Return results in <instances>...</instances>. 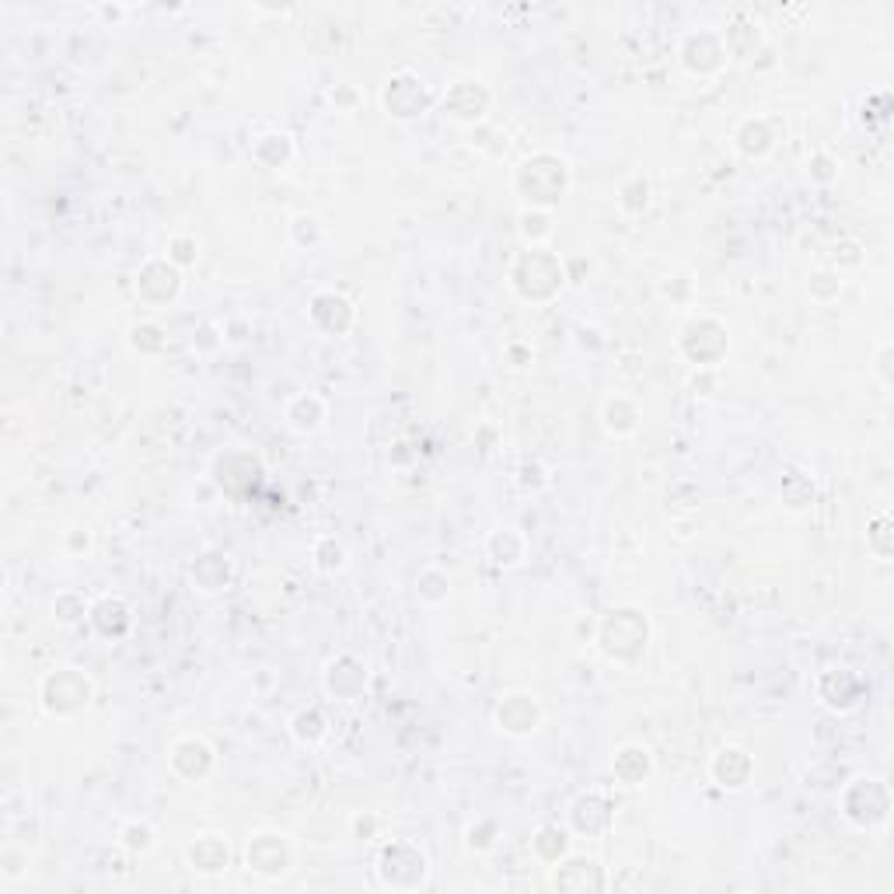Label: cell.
Masks as SVG:
<instances>
[{
  "label": "cell",
  "instance_id": "6da1fadb",
  "mask_svg": "<svg viewBox=\"0 0 894 894\" xmlns=\"http://www.w3.org/2000/svg\"><path fill=\"white\" fill-rule=\"evenodd\" d=\"M510 291L528 304H549L556 301L566 287V266L563 259L545 245H528L521 256L510 262Z\"/></svg>",
  "mask_w": 894,
  "mask_h": 894
},
{
  "label": "cell",
  "instance_id": "7a4b0ae2",
  "mask_svg": "<svg viewBox=\"0 0 894 894\" xmlns=\"http://www.w3.org/2000/svg\"><path fill=\"white\" fill-rule=\"evenodd\" d=\"M514 192L521 196L525 207L556 210L560 200L569 192V165L552 151H534L517 165Z\"/></svg>",
  "mask_w": 894,
  "mask_h": 894
},
{
  "label": "cell",
  "instance_id": "3957f363",
  "mask_svg": "<svg viewBox=\"0 0 894 894\" xmlns=\"http://www.w3.org/2000/svg\"><path fill=\"white\" fill-rule=\"evenodd\" d=\"M595 639L608 660L633 668V664H639L643 654H647V647H650V619L633 604L612 608L608 615H601Z\"/></svg>",
  "mask_w": 894,
  "mask_h": 894
},
{
  "label": "cell",
  "instance_id": "277c9868",
  "mask_svg": "<svg viewBox=\"0 0 894 894\" xmlns=\"http://www.w3.org/2000/svg\"><path fill=\"white\" fill-rule=\"evenodd\" d=\"M374 878L385 891H423L431 884V856L409 838H391L378 849Z\"/></svg>",
  "mask_w": 894,
  "mask_h": 894
},
{
  "label": "cell",
  "instance_id": "5b68a950",
  "mask_svg": "<svg viewBox=\"0 0 894 894\" xmlns=\"http://www.w3.org/2000/svg\"><path fill=\"white\" fill-rule=\"evenodd\" d=\"M95 699V682L81 668H57L43 678L39 703L52 720H78Z\"/></svg>",
  "mask_w": 894,
  "mask_h": 894
},
{
  "label": "cell",
  "instance_id": "8992f818",
  "mask_svg": "<svg viewBox=\"0 0 894 894\" xmlns=\"http://www.w3.org/2000/svg\"><path fill=\"white\" fill-rule=\"evenodd\" d=\"M838 803H843V817L860 832L881 828L891 817V790L881 776H852L843 786Z\"/></svg>",
  "mask_w": 894,
  "mask_h": 894
},
{
  "label": "cell",
  "instance_id": "52a82bcc",
  "mask_svg": "<svg viewBox=\"0 0 894 894\" xmlns=\"http://www.w3.org/2000/svg\"><path fill=\"white\" fill-rule=\"evenodd\" d=\"M678 350L695 370H717L730 353V329L713 315H695L678 332Z\"/></svg>",
  "mask_w": 894,
  "mask_h": 894
},
{
  "label": "cell",
  "instance_id": "ba28073f",
  "mask_svg": "<svg viewBox=\"0 0 894 894\" xmlns=\"http://www.w3.org/2000/svg\"><path fill=\"white\" fill-rule=\"evenodd\" d=\"M245 870L259 881H280L294 870V843L277 828H259L245 843Z\"/></svg>",
  "mask_w": 894,
  "mask_h": 894
},
{
  "label": "cell",
  "instance_id": "9c48e42d",
  "mask_svg": "<svg viewBox=\"0 0 894 894\" xmlns=\"http://www.w3.org/2000/svg\"><path fill=\"white\" fill-rule=\"evenodd\" d=\"M133 294L144 308L165 311L183 294V270L168 256H151L133 277Z\"/></svg>",
  "mask_w": 894,
  "mask_h": 894
},
{
  "label": "cell",
  "instance_id": "30bf717a",
  "mask_svg": "<svg viewBox=\"0 0 894 894\" xmlns=\"http://www.w3.org/2000/svg\"><path fill=\"white\" fill-rule=\"evenodd\" d=\"M431 92H426V84L420 81V74L413 70H399V74H391L388 84L381 87V109L399 119V122H413L420 119L426 109H431Z\"/></svg>",
  "mask_w": 894,
  "mask_h": 894
},
{
  "label": "cell",
  "instance_id": "8fae6325",
  "mask_svg": "<svg viewBox=\"0 0 894 894\" xmlns=\"http://www.w3.org/2000/svg\"><path fill=\"white\" fill-rule=\"evenodd\" d=\"M678 60H682V67L695 78H717L730 57H727L720 32L699 28V32H689L682 39V46H678Z\"/></svg>",
  "mask_w": 894,
  "mask_h": 894
},
{
  "label": "cell",
  "instance_id": "7c38bea8",
  "mask_svg": "<svg viewBox=\"0 0 894 894\" xmlns=\"http://www.w3.org/2000/svg\"><path fill=\"white\" fill-rule=\"evenodd\" d=\"M210 475L217 482V490L227 496H248L262 479V461L252 451H224L213 458Z\"/></svg>",
  "mask_w": 894,
  "mask_h": 894
},
{
  "label": "cell",
  "instance_id": "4fadbf2b",
  "mask_svg": "<svg viewBox=\"0 0 894 894\" xmlns=\"http://www.w3.org/2000/svg\"><path fill=\"white\" fill-rule=\"evenodd\" d=\"M549 887L566 891V894H587V891H604L608 887V873L604 867L595 860V856H577L566 852L560 863L549 867Z\"/></svg>",
  "mask_w": 894,
  "mask_h": 894
},
{
  "label": "cell",
  "instance_id": "5bb4252c",
  "mask_svg": "<svg viewBox=\"0 0 894 894\" xmlns=\"http://www.w3.org/2000/svg\"><path fill=\"white\" fill-rule=\"evenodd\" d=\"M321 685L339 703H356L367 695V685H370V671L367 664L356 654H336L326 671H321Z\"/></svg>",
  "mask_w": 894,
  "mask_h": 894
},
{
  "label": "cell",
  "instance_id": "9a60e30c",
  "mask_svg": "<svg viewBox=\"0 0 894 894\" xmlns=\"http://www.w3.org/2000/svg\"><path fill=\"white\" fill-rule=\"evenodd\" d=\"M490 105H493L490 87L469 78V81H455L451 87H447L440 98V113L451 122H458V127H472V122H482L490 116Z\"/></svg>",
  "mask_w": 894,
  "mask_h": 894
},
{
  "label": "cell",
  "instance_id": "2e32d148",
  "mask_svg": "<svg viewBox=\"0 0 894 894\" xmlns=\"http://www.w3.org/2000/svg\"><path fill=\"white\" fill-rule=\"evenodd\" d=\"M213 765H217V751L200 734L175 738L168 748V768L186 783H203L213 773Z\"/></svg>",
  "mask_w": 894,
  "mask_h": 894
},
{
  "label": "cell",
  "instance_id": "e0dca14e",
  "mask_svg": "<svg viewBox=\"0 0 894 894\" xmlns=\"http://www.w3.org/2000/svg\"><path fill=\"white\" fill-rule=\"evenodd\" d=\"M493 724L510 738H528L542 727V703L531 692H507L493 709Z\"/></svg>",
  "mask_w": 894,
  "mask_h": 894
},
{
  "label": "cell",
  "instance_id": "ac0fdd59",
  "mask_svg": "<svg viewBox=\"0 0 894 894\" xmlns=\"http://www.w3.org/2000/svg\"><path fill=\"white\" fill-rule=\"evenodd\" d=\"M709 776L727 793L748 790L751 779H755V758H751V751L741 744H724L717 755L709 758Z\"/></svg>",
  "mask_w": 894,
  "mask_h": 894
},
{
  "label": "cell",
  "instance_id": "d6986e66",
  "mask_svg": "<svg viewBox=\"0 0 894 894\" xmlns=\"http://www.w3.org/2000/svg\"><path fill=\"white\" fill-rule=\"evenodd\" d=\"M566 825H569V835H584V838L604 835L608 828L615 825L612 800H608L604 793H580L574 803H569Z\"/></svg>",
  "mask_w": 894,
  "mask_h": 894
},
{
  "label": "cell",
  "instance_id": "ffe728a7",
  "mask_svg": "<svg viewBox=\"0 0 894 894\" xmlns=\"http://www.w3.org/2000/svg\"><path fill=\"white\" fill-rule=\"evenodd\" d=\"M308 318H311V326L321 329L326 336H346L356 321V311H353L350 297H343L339 291H318L308 304Z\"/></svg>",
  "mask_w": 894,
  "mask_h": 894
},
{
  "label": "cell",
  "instance_id": "44dd1931",
  "mask_svg": "<svg viewBox=\"0 0 894 894\" xmlns=\"http://www.w3.org/2000/svg\"><path fill=\"white\" fill-rule=\"evenodd\" d=\"M231 580H235V563H231L224 552H200V556L192 560L189 566V584H192V591L196 595H221L231 587Z\"/></svg>",
  "mask_w": 894,
  "mask_h": 894
},
{
  "label": "cell",
  "instance_id": "7402d4cb",
  "mask_svg": "<svg viewBox=\"0 0 894 894\" xmlns=\"http://www.w3.org/2000/svg\"><path fill=\"white\" fill-rule=\"evenodd\" d=\"M92 630L102 636V639H122L133 633V604L122 598V595H105L92 604Z\"/></svg>",
  "mask_w": 894,
  "mask_h": 894
},
{
  "label": "cell",
  "instance_id": "603a6c76",
  "mask_svg": "<svg viewBox=\"0 0 894 894\" xmlns=\"http://www.w3.org/2000/svg\"><path fill=\"white\" fill-rule=\"evenodd\" d=\"M863 695V678L849 668H832L817 678V699L835 713H849Z\"/></svg>",
  "mask_w": 894,
  "mask_h": 894
},
{
  "label": "cell",
  "instance_id": "cb8c5ba5",
  "mask_svg": "<svg viewBox=\"0 0 894 894\" xmlns=\"http://www.w3.org/2000/svg\"><path fill=\"white\" fill-rule=\"evenodd\" d=\"M186 860L196 873H203V878H221V873L231 867V846L224 835L203 832L186 846Z\"/></svg>",
  "mask_w": 894,
  "mask_h": 894
},
{
  "label": "cell",
  "instance_id": "d4e9b609",
  "mask_svg": "<svg viewBox=\"0 0 894 894\" xmlns=\"http://www.w3.org/2000/svg\"><path fill=\"white\" fill-rule=\"evenodd\" d=\"M329 416V405L315 391H297V396L287 399L283 405V423L291 426L294 434H315L321 423Z\"/></svg>",
  "mask_w": 894,
  "mask_h": 894
},
{
  "label": "cell",
  "instance_id": "484cf974",
  "mask_svg": "<svg viewBox=\"0 0 894 894\" xmlns=\"http://www.w3.org/2000/svg\"><path fill=\"white\" fill-rule=\"evenodd\" d=\"M612 776L615 783L622 786H630V790H636V786H643L650 776H654V755H650V748H643V744H622L615 751V758H612Z\"/></svg>",
  "mask_w": 894,
  "mask_h": 894
},
{
  "label": "cell",
  "instance_id": "4316f807",
  "mask_svg": "<svg viewBox=\"0 0 894 894\" xmlns=\"http://www.w3.org/2000/svg\"><path fill=\"white\" fill-rule=\"evenodd\" d=\"M734 148L748 157V161H762L773 154L776 148V133L773 127H768V119L762 116H748L738 122V130H734Z\"/></svg>",
  "mask_w": 894,
  "mask_h": 894
},
{
  "label": "cell",
  "instance_id": "83f0119b",
  "mask_svg": "<svg viewBox=\"0 0 894 894\" xmlns=\"http://www.w3.org/2000/svg\"><path fill=\"white\" fill-rule=\"evenodd\" d=\"M486 552L499 569H514L528 556V539L517 528H496L486 539Z\"/></svg>",
  "mask_w": 894,
  "mask_h": 894
},
{
  "label": "cell",
  "instance_id": "f1b7e54d",
  "mask_svg": "<svg viewBox=\"0 0 894 894\" xmlns=\"http://www.w3.org/2000/svg\"><path fill=\"white\" fill-rule=\"evenodd\" d=\"M601 420H604V431L612 437H633L639 431L643 413H639L636 399L612 396V399H604V405H601Z\"/></svg>",
  "mask_w": 894,
  "mask_h": 894
},
{
  "label": "cell",
  "instance_id": "f546056e",
  "mask_svg": "<svg viewBox=\"0 0 894 894\" xmlns=\"http://www.w3.org/2000/svg\"><path fill=\"white\" fill-rule=\"evenodd\" d=\"M294 140L287 133H262L256 144H252V161L266 172H283L294 161Z\"/></svg>",
  "mask_w": 894,
  "mask_h": 894
},
{
  "label": "cell",
  "instance_id": "4dcf8cb0",
  "mask_svg": "<svg viewBox=\"0 0 894 894\" xmlns=\"http://www.w3.org/2000/svg\"><path fill=\"white\" fill-rule=\"evenodd\" d=\"M291 738L301 744V748H318L321 741L329 738V720H326V713H321L318 706H304L294 713V720H291Z\"/></svg>",
  "mask_w": 894,
  "mask_h": 894
},
{
  "label": "cell",
  "instance_id": "1f68e13d",
  "mask_svg": "<svg viewBox=\"0 0 894 894\" xmlns=\"http://www.w3.org/2000/svg\"><path fill=\"white\" fill-rule=\"evenodd\" d=\"M531 852H534V860L545 863V867L560 863L563 856L569 852V828L542 825L539 832H534V838H531Z\"/></svg>",
  "mask_w": 894,
  "mask_h": 894
},
{
  "label": "cell",
  "instance_id": "d6a6232c",
  "mask_svg": "<svg viewBox=\"0 0 894 894\" xmlns=\"http://www.w3.org/2000/svg\"><path fill=\"white\" fill-rule=\"evenodd\" d=\"M350 563V552L346 545L336 539V534H321V539H315L311 545V566L318 569V574H326V577H336V574H343Z\"/></svg>",
  "mask_w": 894,
  "mask_h": 894
},
{
  "label": "cell",
  "instance_id": "836d02e7",
  "mask_svg": "<svg viewBox=\"0 0 894 894\" xmlns=\"http://www.w3.org/2000/svg\"><path fill=\"white\" fill-rule=\"evenodd\" d=\"M451 574H447V569H440V566H426V569H420V577H416V598L423 601V604H431V608H437V604H444L447 598H451Z\"/></svg>",
  "mask_w": 894,
  "mask_h": 894
},
{
  "label": "cell",
  "instance_id": "e575fe53",
  "mask_svg": "<svg viewBox=\"0 0 894 894\" xmlns=\"http://www.w3.org/2000/svg\"><path fill=\"white\" fill-rule=\"evenodd\" d=\"M724 35V46H727V57H738V60H748V57H755V49L762 46V32L755 22H734V25H727Z\"/></svg>",
  "mask_w": 894,
  "mask_h": 894
},
{
  "label": "cell",
  "instance_id": "d590c367",
  "mask_svg": "<svg viewBox=\"0 0 894 894\" xmlns=\"http://www.w3.org/2000/svg\"><path fill=\"white\" fill-rule=\"evenodd\" d=\"M116 838H119V849H127L130 856H148L157 846V832L148 825V821H140V817L122 821Z\"/></svg>",
  "mask_w": 894,
  "mask_h": 894
},
{
  "label": "cell",
  "instance_id": "8d00e7d4",
  "mask_svg": "<svg viewBox=\"0 0 894 894\" xmlns=\"http://www.w3.org/2000/svg\"><path fill=\"white\" fill-rule=\"evenodd\" d=\"M127 343L140 356H157V353H165L168 339H165V329H161L157 321H137V326L130 329V336H127Z\"/></svg>",
  "mask_w": 894,
  "mask_h": 894
},
{
  "label": "cell",
  "instance_id": "74e56055",
  "mask_svg": "<svg viewBox=\"0 0 894 894\" xmlns=\"http://www.w3.org/2000/svg\"><path fill=\"white\" fill-rule=\"evenodd\" d=\"M867 549L873 552V560L891 563V556H894V531H891V514L887 510L873 514V521L867 528Z\"/></svg>",
  "mask_w": 894,
  "mask_h": 894
},
{
  "label": "cell",
  "instance_id": "f35d334b",
  "mask_svg": "<svg viewBox=\"0 0 894 894\" xmlns=\"http://www.w3.org/2000/svg\"><path fill=\"white\" fill-rule=\"evenodd\" d=\"M552 231H556V217H552V210H534V207L521 210V238L528 245H545L552 238Z\"/></svg>",
  "mask_w": 894,
  "mask_h": 894
},
{
  "label": "cell",
  "instance_id": "ab89813d",
  "mask_svg": "<svg viewBox=\"0 0 894 894\" xmlns=\"http://www.w3.org/2000/svg\"><path fill=\"white\" fill-rule=\"evenodd\" d=\"M499 838V825L490 817H475L469 828H464V849L469 852H493Z\"/></svg>",
  "mask_w": 894,
  "mask_h": 894
},
{
  "label": "cell",
  "instance_id": "60d3db41",
  "mask_svg": "<svg viewBox=\"0 0 894 894\" xmlns=\"http://www.w3.org/2000/svg\"><path fill=\"white\" fill-rule=\"evenodd\" d=\"M87 615H92V604L74 591H63V595H57V601H52V619H57L60 625H78Z\"/></svg>",
  "mask_w": 894,
  "mask_h": 894
},
{
  "label": "cell",
  "instance_id": "b9f144b4",
  "mask_svg": "<svg viewBox=\"0 0 894 894\" xmlns=\"http://www.w3.org/2000/svg\"><path fill=\"white\" fill-rule=\"evenodd\" d=\"M291 238L301 248H315V245H321V238H326V227H321L315 213H297V217L291 221Z\"/></svg>",
  "mask_w": 894,
  "mask_h": 894
},
{
  "label": "cell",
  "instance_id": "7bdbcfd3",
  "mask_svg": "<svg viewBox=\"0 0 894 894\" xmlns=\"http://www.w3.org/2000/svg\"><path fill=\"white\" fill-rule=\"evenodd\" d=\"M808 294L817 304H832L838 294H843V277H838V270H814L811 283H808Z\"/></svg>",
  "mask_w": 894,
  "mask_h": 894
},
{
  "label": "cell",
  "instance_id": "ee69618b",
  "mask_svg": "<svg viewBox=\"0 0 894 894\" xmlns=\"http://www.w3.org/2000/svg\"><path fill=\"white\" fill-rule=\"evenodd\" d=\"M619 203L625 213H643L650 207V186H647V178H630V183L622 186V196H619Z\"/></svg>",
  "mask_w": 894,
  "mask_h": 894
},
{
  "label": "cell",
  "instance_id": "f6af8a7d",
  "mask_svg": "<svg viewBox=\"0 0 894 894\" xmlns=\"http://www.w3.org/2000/svg\"><path fill=\"white\" fill-rule=\"evenodd\" d=\"M178 270H189V266H196V259H200V242H196L192 235H175L168 242V252H165Z\"/></svg>",
  "mask_w": 894,
  "mask_h": 894
},
{
  "label": "cell",
  "instance_id": "bcb514c9",
  "mask_svg": "<svg viewBox=\"0 0 894 894\" xmlns=\"http://www.w3.org/2000/svg\"><path fill=\"white\" fill-rule=\"evenodd\" d=\"M517 486L525 493H542L549 486V469L542 461H525L521 469H517Z\"/></svg>",
  "mask_w": 894,
  "mask_h": 894
},
{
  "label": "cell",
  "instance_id": "7dc6e473",
  "mask_svg": "<svg viewBox=\"0 0 894 894\" xmlns=\"http://www.w3.org/2000/svg\"><path fill=\"white\" fill-rule=\"evenodd\" d=\"M350 828H353V835L356 838H374L378 835V828H381V817H374V814H356L353 821H350Z\"/></svg>",
  "mask_w": 894,
  "mask_h": 894
},
{
  "label": "cell",
  "instance_id": "c3c4849f",
  "mask_svg": "<svg viewBox=\"0 0 894 894\" xmlns=\"http://www.w3.org/2000/svg\"><path fill=\"white\" fill-rule=\"evenodd\" d=\"M811 175L817 178V183H832L835 178V161L828 154H814L811 161Z\"/></svg>",
  "mask_w": 894,
  "mask_h": 894
},
{
  "label": "cell",
  "instance_id": "681fc988",
  "mask_svg": "<svg viewBox=\"0 0 894 894\" xmlns=\"http://www.w3.org/2000/svg\"><path fill=\"white\" fill-rule=\"evenodd\" d=\"M63 545H67L70 552H87V549H92V534L81 531V528H74V531H67Z\"/></svg>",
  "mask_w": 894,
  "mask_h": 894
},
{
  "label": "cell",
  "instance_id": "f907efd6",
  "mask_svg": "<svg viewBox=\"0 0 894 894\" xmlns=\"http://www.w3.org/2000/svg\"><path fill=\"white\" fill-rule=\"evenodd\" d=\"M891 343H884L881 346V353H878V374H881V385L884 388H891Z\"/></svg>",
  "mask_w": 894,
  "mask_h": 894
},
{
  "label": "cell",
  "instance_id": "816d5d0a",
  "mask_svg": "<svg viewBox=\"0 0 894 894\" xmlns=\"http://www.w3.org/2000/svg\"><path fill=\"white\" fill-rule=\"evenodd\" d=\"M122 11L119 8H102V17H119Z\"/></svg>",
  "mask_w": 894,
  "mask_h": 894
}]
</instances>
